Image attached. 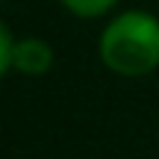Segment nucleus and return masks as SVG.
<instances>
[{
    "instance_id": "nucleus-1",
    "label": "nucleus",
    "mask_w": 159,
    "mask_h": 159,
    "mask_svg": "<svg viewBox=\"0 0 159 159\" xmlns=\"http://www.w3.org/2000/svg\"><path fill=\"white\" fill-rule=\"evenodd\" d=\"M100 59L121 77H142L159 65V21L148 12H124L100 35Z\"/></svg>"
},
{
    "instance_id": "nucleus-2",
    "label": "nucleus",
    "mask_w": 159,
    "mask_h": 159,
    "mask_svg": "<svg viewBox=\"0 0 159 159\" xmlns=\"http://www.w3.org/2000/svg\"><path fill=\"white\" fill-rule=\"evenodd\" d=\"M53 65V50L47 41L41 39H21L15 44V56H12V68L21 74H44Z\"/></svg>"
},
{
    "instance_id": "nucleus-3",
    "label": "nucleus",
    "mask_w": 159,
    "mask_h": 159,
    "mask_svg": "<svg viewBox=\"0 0 159 159\" xmlns=\"http://www.w3.org/2000/svg\"><path fill=\"white\" fill-rule=\"evenodd\" d=\"M118 0H62V6L68 12H74L77 18H97V15H106Z\"/></svg>"
},
{
    "instance_id": "nucleus-4",
    "label": "nucleus",
    "mask_w": 159,
    "mask_h": 159,
    "mask_svg": "<svg viewBox=\"0 0 159 159\" xmlns=\"http://www.w3.org/2000/svg\"><path fill=\"white\" fill-rule=\"evenodd\" d=\"M15 44L18 41L12 39V33H9V27H0V74H6V71L12 68V56H15Z\"/></svg>"
}]
</instances>
